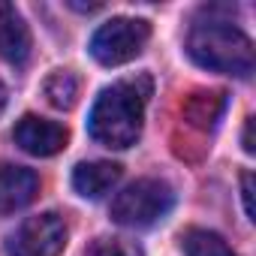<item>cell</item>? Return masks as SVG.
Returning <instances> with one entry per match:
<instances>
[{
	"label": "cell",
	"instance_id": "7c38bea8",
	"mask_svg": "<svg viewBox=\"0 0 256 256\" xmlns=\"http://www.w3.org/2000/svg\"><path fill=\"white\" fill-rule=\"evenodd\" d=\"M42 94L54 108H72L78 96V84L70 72H52L42 84Z\"/></svg>",
	"mask_w": 256,
	"mask_h": 256
},
{
	"label": "cell",
	"instance_id": "ba28073f",
	"mask_svg": "<svg viewBox=\"0 0 256 256\" xmlns=\"http://www.w3.org/2000/svg\"><path fill=\"white\" fill-rule=\"evenodd\" d=\"M0 58L10 64H24L30 58V30L22 12L0 0Z\"/></svg>",
	"mask_w": 256,
	"mask_h": 256
},
{
	"label": "cell",
	"instance_id": "30bf717a",
	"mask_svg": "<svg viewBox=\"0 0 256 256\" xmlns=\"http://www.w3.org/2000/svg\"><path fill=\"white\" fill-rule=\"evenodd\" d=\"M226 106V94L223 90H199L193 96H187L184 102V120L193 124L196 130H211L217 124L220 112Z\"/></svg>",
	"mask_w": 256,
	"mask_h": 256
},
{
	"label": "cell",
	"instance_id": "9a60e30c",
	"mask_svg": "<svg viewBox=\"0 0 256 256\" xmlns=\"http://www.w3.org/2000/svg\"><path fill=\"white\" fill-rule=\"evenodd\" d=\"M244 151H247V154L256 151V148H253V118H247V124H244Z\"/></svg>",
	"mask_w": 256,
	"mask_h": 256
},
{
	"label": "cell",
	"instance_id": "6da1fadb",
	"mask_svg": "<svg viewBox=\"0 0 256 256\" xmlns=\"http://www.w3.org/2000/svg\"><path fill=\"white\" fill-rule=\"evenodd\" d=\"M151 96V78L148 76H130L100 90L90 118L88 133L96 145L124 151L139 142L142 120H145V102Z\"/></svg>",
	"mask_w": 256,
	"mask_h": 256
},
{
	"label": "cell",
	"instance_id": "277c9868",
	"mask_svg": "<svg viewBox=\"0 0 256 256\" xmlns=\"http://www.w3.org/2000/svg\"><path fill=\"white\" fill-rule=\"evenodd\" d=\"M151 40V24L145 18H108L90 36V54L102 66H120L142 54Z\"/></svg>",
	"mask_w": 256,
	"mask_h": 256
},
{
	"label": "cell",
	"instance_id": "9c48e42d",
	"mask_svg": "<svg viewBox=\"0 0 256 256\" xmlns=\"http://www.w3.org/2000/svg\"><path fill=\"white\" fill-rule=\"evenodd\" d=\"M124 169L118 163L108 160H90V163H78L72 169V187L78 196L84 199H102L118 181H120Z\"/></svg>",
	"mask_w": 256,
	"mask_h": 256
},
{
	"label": "cell",
	"instance_id": "7a4b0ae2",
	"mask_svg": "<svg viewBox=\"0 0 256 256\" xmlns=\"http://www.w3.org/2000/svg\"><path fill=\"white\" fill-rule=\"evenodd\" d=\"M187 54L199 66L235 78H247L256 66L250 36L235 28L232 18H220V6L202 10V18H196L187 34Z\"/></svg>",
	"mask_w": 256,
	"mask_h": 256
},
{
	"label": "cell",
	"instance_id": "5b68a950",
	"mask_svg": "<svg viewBox=\"0 0 256 256\" xmlns=\"http://www.w3.org/2000/svg\"><path fill=\"white\" fill-rule=\"evenodd\" d=\"M66 220L54 211L28 217L16 235H10L6 241V253L10 256H60L66 247Z\"/></svg>",
	"mask_w": 256,
	"mask_h": 256
},
{
	"label": "cell",
	"instance_id": "2e32d148",
	"mask_svg": "<svg viewBox=\"0 0 256 256\" xmlns=\"http://www.w3.org/2000/svg\"><path fill=\"white\" fill-rule=\"evenodd\" d=\"M6 100H10V94H6V84H4V82H0V112H4V108H6Z\"/></svg>",
	"mask_w": 256,
	"mask_h": 256
},
{
	"label": "cell",
	"instance_id": "52a82bcc",
	"mask_svg": "<svg viewBox=\"0 0 256 256\" xmlns=\"http://www.w3.org/2000/svg\"><path fill=\"white\" fill-rule=\"evenodd\" d=\"M40 193V175L28 166L0 163V214L28 208Z\"/></svg>",
	"mask_w": 256,
	"mask_h": 256
},
{
	"label": "cell",
	"instance_id": "5bb4252c",
	"mask_svg": "<svg viewBox=\"0 0 256 256\" xmlns=\"http://www.w3.org/2000/svg\"><path fill=\"white\" fill-rule=\"evenodd\" d=\"M241 196H244V211L253 220V172H244L241 175Z\"/></svg>",
	"mask_w": 256,
	"mask_h": 256
},
{
	"label": "cell",
	"instance_id": "4fadbf2b",
	"mask_svg": "<svg viewBox=\"0 0 256 256\" xmlns=\"http://www.w3.org/2000/svg\"><path fill=\"white\" fill-rule=\"evenodd\" d=\"M84 256H142V247L130 238H96Z\"/></svg>",
	"mask_w": 256,
	"mask_h": 256
},
{
	"label": "cell",
	"instance_id": "8fae6325",
	"mask_svg": "<svg viewBox=\"0 0 256 256\" xmlns=\"http://www.w3.org/2000/svg\"><path fill=\"white\" fill-rule=\"evenodd\" d=\"M181 250L184 256H235L232 247L208 229H187L181 232Z\"/></svg>",
	"mask_w": 256,
	"mask_h": 256
},
{
	"label": "cell",
	"instance_id": "3957f363",
	"mask_svg": "<svg viewBox=\"0 0 256 256\" xmlns=\"http://www.w3.org/2000/svg\"><path fill=\"white\" fill-rule=\"evenodd\" d=\"M175 205V190L160 178H139L112 199V220L130 229H145L163 220Z\"/></svg>",
	"mask_w": 256,
	"mask_h": 256
},
{
	"label": "cell",
	"instance_id": "8992f818",
	"mask_svg": "<svg viewBox=\"0 0 256 256\" xmlns=\"http://www.w3.org/2000/svg\"><path fill=\"white\" fill-rule=\"evenodd\" d=\"M12 139L16 145L30 154V157H54L58 151L66 148L70 142V130L58 120H48V118H40V114H24L16 130H12Z\"/></svg>",
	"mask_w": 256,
	"mask_h": 256
}]
</instances>
